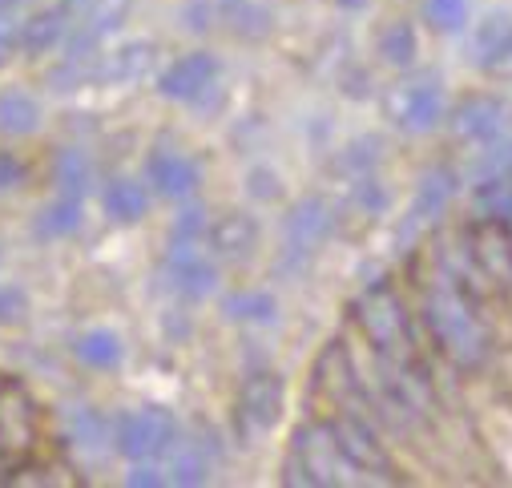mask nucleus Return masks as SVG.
<instances>
[{
	"label": "nucleus",
	"mask_w": 512,
	"mask_h": 488,
	"mask_svg": "<svg viewBox=\"0 0 512 488\" xmlns=\"http://www.w3.org/2000/svg\"><path fill=\"white\" fill-rule=\"evenodd\" d=\"M355 468L343 460L331 420H311L299 424L291 436V452L283 464V484L291 488H339V484H355L359 476H351Z\"/></svg>",
	"instance_id": "nucleus-3"
},
{
	"label": "nucleus",
	"mask_w": 512,
	"mask_h": 488,
	"mask_svg": "<svg viewBox=\"0 0 512 488\" xmlns=\"http://www.w3.org/2000/svg\"><path fill=\"white\" fill-rule=\"evenodd\" d=\"M178 440V416L162 404H146L117 416L113 424V448L125 460H162L170 452V444Z\"/></svg>",
	"instance_id": "nucleus-6"
},
{
	"label": "nucleus",
	"mask_w": 512,
	"mask_h": 488,
	"mask_svg": "<svg viewBox=\"0 0 512 488\" xmlns=\"http://www.w3.org/2000/svg\"><path fill=\"white\" fill-rule=\"evenodd\" d=\"M61 436H65V448H73L85 460H105L109 452H117L113 448V424L93 404H73L61 416Z\"/></svg>",
	"instance_id": "nucleus-17"
},
{
	"label": "nucleus",
	"mask_w": 512,
	"mask_h": 488,
	"mask_svg": "<svg viewBox=\"0 0 512 488\" xmlns=\"http://www.w3.org/2000/svg\"><path fill=\"white\" fill-rule=\"evenodd\" d=\"M166 283L182 295V299H206L218 287V267L210 259L206 242H182L170 238V251H166Z\"/></svg>",
	"instance_id": "nucleus-9"
},
{
	"label": "nucleus",
	"mask_w": 512,
	"mask_h": 488,
	"mask_svg": "<svg viewBox=\"0 0 512 488\" xmlns=\"http://www.w3.org/2000/svg\"><path fill=\"white\" fill-rule=\"evenodd\" d=\"M355 323H359V331L367 335V343L379 359L404 363V368H420L412 327H408V307L388 283H371L355 299Z\"/></svg>",
	"instance_id": "nucleus-2"
},
{
	"label": "nucleus",
	"mask_w": 512,
	"mask_h": 488,
	"mask_svg": "<svg viewBox=\"0 0 512 488\" xmlns=\"http://www.w3.org/2000/svg\"><path fill=\"white\" fill-rule=\"evenodd\" d=\"M448 130L456 142H468V146H484V142H496L504 138V126H508V105L496 97V93H468L448 117Z\"/></svg>",
	"instance_id": "nucleus-13"
},
{
	"label": "nucleus",
	"mask_w": 512,
	"mask_h": 488,
	"mask_svg": "<svg viewBox=\"0 0 512 488\" xmlns=\"http://www.w3.org/2000/svg\"><path fill=\"white\" fill-rule=\"evenodd\" d=\"M424 319L452 368L472 372L488 359L492 351L488 323L476 307V295L464 287V279L448 263H436V271L424 279Z\"/></svg>",
	"instance_id": "nucleus-1"
},
{
	"label": "nucleus",
	"mask_w": 512,
	"mask_h": 488,
	"mask_svg": "<svg viewBox=\"0 0 512 488\" xmlns=\"http://www.w3.org/2000/svg\"><path fill=\"white\" fill-rule=\"evenodd\" d=\"M250 194L254 198H279L283 194L279 174L275 170H250Z\"/></svg>",
	"instance_id": "nucleus-43"
},
{
	"label": "nucleus",
	"mask_w": 512,
	"mask_h": 488,
	"mask_svg": "<svg viewBox=\"0 0 512 488\" xmlns=\"http://www.w3.org/2000/svg\"><path fill=\"white\" fill-rule=\"evenodd\" d=\"M158 61V45L154 41H130L105 57H97V81H113V85H130L142 81Z\"/></svg>",
	"instance_id": "nucleus-20"
},
{
	"label": "nucleus",
	"mask_w": 512,
	"mask_h": 488,
	"mask_svg": "<svg viewBox=\"0 0 512 488\" xmlns=\"http://www.w3.org/2000/svg\"><path fill=\"white\" fill-rule=\"evenodd\" d=\"M508 37H512V13H508V9H496V13H488L484 21H476V29H472V37H468V57L484 69V61H488Z\"/></svg>",
	"instance_id": "nucleus-31"
},
{
	"label": "nucleus",
	"mask_w": 512,
	"mask_h": 488,
	"mask_svg": "<svg viewBox=\"0 0 512 488\" xmlns=\"http://www.w3.org/2000/svg\"><path fill=\"white\" fill-rule=\"evenodd\" d=\"M21 182H25V166H21V158L9 154V150H0V190H17Z\"/></svg>",
	"instance_id": "nucleus-41"
},
{
	"label": "nucleus",
	"mask_w": 512,
	"mask_h": 488,
	"mask_svg": "<svg viewBox=\"0 0 512 488\" xmlns=\"http://www.w3.org/2000/svg\"><path fill=\"white\" fill-rule=\"evenodd\" d=\"M468 0H424V21L432 33H444V37H456L468 29Z\"/></svg>",
	"instance_id": "nucleus-35"
},
{
	"label": "nucleus",
	"mask_w": 512,
	"mask_h": 488,
	"mask_svg": "<svg viewBox=\"0 0 512 488\" xmlns=\"http://www.w3.org/2000/svg\"><path fill=\"white\" fill-rule=\"evenodd\" d=\"M464 178H472V182H488V178H512V138L484 142V150L472 158V166L464 170Z\"/></svg>",
	"instance_id": "nucleus-34"
},
{
	"label": "nucleus",
	"mask_w": 512,
	"mask_h": 488,
	"mask_svg": "<svg viewBox=\"0 0 512 488\" xmlns=\"http://www.w3.org/2000/svg\"><path fill=\"white\" fill-rule=\"evenodd\" d=\"M351 206H359L363 214H383L392 206V190L379 174H367V178H355L351 182Z\"/></svg>",
	"instance_id": "nucleus-36"
},
{
	"label": "nucleus",
	"mask_w": 512,
	"mask_h": 488,
	"mask_svg": "<svg viewBox=\"0 0 512 488\" xmlns=\"http://www.w3.org/2000/svg\"><path fill=\"white\" fill-rule=\"evenodd\" d=\"M222 315L242 327H271L279 323V299L271 291H234L222 299Z\"/></svg>",
	"instance_id": "nucleus-25"
},
{
	"label": "nucleus",
	"mask_w": 512,
	"mask_h": 488,
	"mask_svg": "<svg viewBox=\"0 0 512 488\" xmlns=\"http://www.w3.org/2000/svg\"><path fill=\"white\" fill-rule=\"evenodd\" d=\"M93 158L85 154V150H77V146H65V150H57V158H53V182H57V194H69V198H81L85 202V194L93 190Z\"/></svg>",
	"instance_id": "nucleus-27"
},
{
	"label": "nucleus",
	"mask_w": 512,
	"mask_h": 488,
	"mask_svg": "<svg viewBox=\"0 0 512 488\" xmlns=\"http://www.w3.org/2000/svg\"><path fill=\"white\" fill-rule=\"evenodd\" d=\"M73 355L85 363V368H93V372H113L117 363L125 359V343H121L117 331L93 327V331H81V335H77Z\"/></svg>",
	"instance_id": "nucleus-26"
},
{
	"label": "nucleus",
	"mask_w": 512,
	"mask_h": 488,
	"mask_svg": "<svg viewBox=\"0 0 512 488\" xmlns=\"http://www.w3.org/2000/svg\"><path fill=\"white\" fill-rule=\"evenodd\" d=\"M339 222V206L327 194H307L287 210L283 222V247H287V263H307L323 242L331 238Z\"/></svg>",
	"instance_id": "nucleus-7"
},
{
	"label": "nucleus",
	"mask_w": 512,
	"mask_h": 488,
	"mask_svg": "<svg viewBox=\"0 0 512 488\" xmlns=\"http://www.w3.org/2000/svg\"><path fill=\"white\" fill-rule=\"evenodd\" d=\"M468 242H472L468 255H472L476 271L488 283H496L500 291L512 287V238H508V222H484V218H476L468 226Z\"/></svg>",
	"instance_id": "nucleus-14"
},
{
	"label": "nucleus",
	"mask_w": 512,
	"mask_h": 488,
	"mask_svg": "<svg viewBox=\"0 0 512 488\" xmlns=\"http://www.w3.org/2000/svg\"><path fill=\"white\" fill-rule=\"evenodd\" d=\"M206 247L218 259H246V255H254V247H259V222L242 210H230L206 226Z\"/></svg>",
	"instance_id": "nucleus-19"
},
{
	"label": "nucleus",
	"mask_w": 512,
	"mask_h": 488,
	"mask_svg": "<svg viewBox=\"0 0 512 488\" xmlns=\"http://www.w3.org/2000/svg\"><path fill=\"white\" fill-rule=\"evenodd\" d=\"M81 218H85V202L81 198H69V194H57L53 202L41 206V214L33 218V234L37 238H69L81 230Z\"/></svg>",
	"instance_id": "nucleus-28"
},
{
	"label": "nucleus",
	"mask_w": 512,
	"mask_h": 488,
	"mask_svg": "<svg viewBox=\"0 0 512 488\" xmlns=\"http://www.w3.org/2000/svg\"><path fill=\"white\" fill-rule=\"evenodd\" d=\"M37 440V408L17 380H0V452L25 456Z\"/></svg>",
	"instance_id": "nucleus-16"
},
{
	"label": "nucleus",
	"mask_w": 512,
	"mask_h": 488,
	"mask_svg": "<svg viewBox=\"0 0 512 488\" xmlns=\"http://www.w3.org/2000/svg\"><path fill=\"white\" fill-rule=\"evenodd\" d=\"M218 77H222V61L206 49L198 53H186L178 57L162 77H158V93L166 101H182V105H202L214 89H218Z\"/></svg>",
	"instance_id": "nucleus-10"
},
{
	"label": "nucleus",
	"mask_w": 512,
	"mask_h": 488,
	"mask_svg": "<svg viewBox=\"0 0 512 488\" xmlns=\"http://www.w3.org/2000/svg\"><path fill=\"white\" fill-rule=\"evenodd\" d=\"M379 162H383V142L379 138H355V142H347L339 154H335V174L339 178H347V182H355V178H367V174H375L379 170Z\"/></svg>",
	"instance_id": "nucleus-30"
},
{
	"label": "nucleus",
	"mask_w": 512,
	"mask_h": 488,
	"mask_svg": "<svg viewBox=\"0 0 512 488\" xmlns=\"http://www.w3.org/2000/svg\"><path fill=\"white\" fill-rule=\"evenodd\" d=\"M125 484L130 488H158V484H166V472L154 468V460H138V468L125 476Z\"/></svg>",
	"instance_id": "nucleus-40"
},
{
	"label": "nucleus",
	"mask_w": 512,
	"mask_h": 488,
	"mask_svg": "<svg viewBox=\"0 0 512 488\" xmlns=\"http://www.w3.org/2000/svg\"><path fill=\"white\" fill-rule=\"evenodd\" d=\"M214 460H218L214 436H190V440H182V432H178V440L166 452V468H162L166 472V484H178V488L206 484Z\"/></svg>",
	"instance_id": "nucleus-18"
},
{
	"label": "nucleus",
	"mask_w": 512,
	"mask_h": 488,
	"mask_svg": "<svg viewBox=\"0 0 512 488\" xmlns=\"http://www.w3.org/2000/svg\"><path fill=\"white\" fill-rule=\"evenodd\" d=\"M69 29H73V25H69V9H65V5L41 9V13H33V17L21 25V49H25L29 57H41V53L65 45Z\"/></svg>",
	"instance_id": "nucleus-22"
},
{
	"label": "nucleus",
	"mask_w": 512,
	"mask_h": 488,
	"mask_svg": "<svg viewBox=\"0 0 512 488\" xmlns=\"http://www.w3.org/2000/svg\"><path fill=\"white\" fill-rule=\"evenodd\" d=\"M283 404H287V384L279 372H254L246 376L242 392H238V428L259 436L271 432L283 420Z\"/></svg>",
	"instance_id": "nucleus-12"
},
{
	"label": "nucleus",
	"mask_w": 512,
	"mask_h": 488,
	"mask_svg": "<svg viewBox=\"0 0 512 488\" xmlns=\"http://www.w3.org/2000/svg\"><path fill=\"white\" fill-rule=\"evenodd\" d=\"M17 5H25V0H0V9H17Z\"/></svg>",
	"instance_id": "nucleus-46"
},
{
	"label": "nucleus",
	"mask_w": 512,
	"mask_h": 488,
	"mask_svg": "<svg viewBox=\"0 0 512 488\" xmlns=\"http://www.w3.org/2000/svg\"><path fill=\"white\" fill-rule=\"evenodd\" d=\"M214 13L246 41H263L275 25L271 9L263 5V0H214Z\"/></svg>",
	"instance_id": "nucleus-24"
},
{
	"label": "nucleus",
	"mask_w": 512,
	"mask_h": 488,
	"mask_svg": "<svg viewBox=\"0 0 512 488\" xmlns=\"http://www.w3.org/2000/svg\"><path fill=\"white\" fill-rule=\"evenodd\" d=\"M508 238H512V222H508Z\"/></svg>",
	"instance_id": "nucleus-47"
},
{
	"label": "nucleus",
	"mask_w": 512,
	"mask_h": 488,
	"mask_svg": "<svg viewBox=\"0 0 512 488\" xmlns=\"http://www.w3.org/2000/svg\"><path fill=\"white\" fill-rule=\"evenodd\" d=\"M61 5H65L69 13H81V9H89V0H61Z\"/></svg>",
	"instance_id": "nucleus-45"
},
{
	"label": "nucleus",
	"mask_w": 512,
	"mask_h": 488,
	"mask_svg": "<svg viewBox=\"0 0 512 488\" xmlns=\"http://www.w3.org/2000/svg\"><path fill=\"white\" fill-rule=\"evenodd\" d=\"M460 190V174L452 166H432L424 170V178L416 182V194H412V206L404 214V226H400V242H412L416 234L432 230L440 222V214L452 206Z\"/></svg>",
	"instance_id": "nucleus-8"
},
{
	"label": "nucleus",
	"mask_w": 512,
	"mask_h": 488,
	"mask_svg": "<svg viewBox=\"0 0 512 488\" xmlns=\"http://www.w3.org/2000/svg\"><path fill=\"white\" fill-rule=\"evenodd\" d=\"M206 226H210V214H206L202 206H186V210L174 218L170 238H182V242H206Z\"/></svg>",
	"instance_id": "nucleus-37"
},
{
	"label": "nucleus",
	"mask_w": 512,
	"mask_h": 488,
	"mask_svg": "<svg viewBox=\"0 0 512 488\" xmlns=\"http://www.w3.org/2000/svg\"><path fill=\"white\" fill-rule=\"evenodd\" d=\"M315 384H319V392H323L339 412L371 416V412H367L371 396H367V388H363V380H359V372H355V363H351V355H347L343 343H331V347L319 355Z\"/></svg>",
	"instance_id": "nucleus-11"
},
{
	"label": "nucleus",
	"mask_w": 512,
	"mask_h": 488,
	"mask_svg": "<svg viewBox=\"0 0 512 488\" xmlns=\"http://www.w3.org/2000/svg\"><path fill=\"white\" fill-rule=\"evenodd\" d=\"M101 206H105L109 222H117V226H134V222H142V218L150 214V186L138 182V178L117 174V178L105 182V190H101Z\"/></svg>",
	"instance_id": "nucleus-21"
},
{
	"label": "nucleus",
	"mask_w": 512,
	"mask_h": 488,
	"mask_svg": "<svg viewBox=\"0 0 512 488\" xmlns=\"http://www.w3.org/2000/svg\"><path fill=\"white\" fill-rule=\"evenodd\" d=\"M472 206L484 222H512V178L472 182Z\"/></svg>",
	"instance_id": "nucleus-32"
},
{
	"label": "nucleus",
	"mask_w": 512,
	"mask_h": 488,
	"mask_svg": "<svg viewBox=\"0 0 512 488\" xmlns=\"http://www.w3.org/2000/svg\"><path fill=\"white\" fill-rule=\"evenodd\" d=\"M383 117L404 134H432L448 117L440 73H408L383 93Z\"/></svg>",
	"instance_id": "nucleus-4"
},
{
	"label": "nucleus",
	"mask_w": 512,
	"mask_h": 488,
	"mask_svg": "<svg viewBox=\"0 0 512 488\" xmlns=\"http://www.w3.org/2000/svg\"><path fill=\"white\" fill-rule=\"evenodd\" d=\"M41 130V101L29 89H5L0 93V134L5 138H29Z\"/></svg>",
	"instance_id": "nucleus-23"
},
{
	"label": "nucleus",
	"mask_w": 512,
	"mask_h": 488,
	"mask_svg": "<svg viewBox=\"0 0 512 488\" xmlns=\"http://www.w3.org/2000/svg\"><path fill=\"white\" fill-rule=\"evenodd\" d=\"M375 49H379V61H383V65L412 69V65H416V53H420V37H416L412 21L400 17V21H392V25H383Z\"/></svg>",
	"instance_id": "nucleus-29"
},
{
	"label": "nucleus",
	"mask_w": 512,
	"mask_h": 488,
	"mask_svg": "<svg viewBox=\"0 0 512 488\" xmlns=\"http://www.w3.org/2000/svg\"><path fill=\"white\" fill-rule=\"evenodd\" d=\"M331 432H335V444L343 452V460L359 472L363 484L379 480V484H400L396 476V464L388 456V448H383L371 416H359V412H339L331 420Z\"/></svg>",
	"instance_id": "nucleus-5"
},
{
	"label": "nucleus",
	"mask_w": 512,
	"mask_h": 488,
	"mask_svg": "<svg viewBox=\"0 0 512 488\" xmlns=\"http://www.w3.org/2000/svg\"><path fill=\"white\" fill-rule=\"evenodd\" d=\"M21 25L25 17H17V9H0V65L21 49Z\"/></svg>",
	"instance_id": "nucleus-39"
},
{
	"label": "nucleus",
	"mask_w": 512,
	"mask_h": 488,
	"mask_svg": "<svg viewBox=\"0 0 512 488\" xmlns=\"http://www.w3.org/2000/svg\"><path fill=\"white\" fill-rule=\"evenodd\" d=\"M146 186L162 198H190L202 186V166L178 146H154L146 158Z\"/></svg>",
	"instance_id": "nucleus-15"
},
{
	"label": "nucleus",
	"mask_w": 512,
	"mask_h": 488,
	"mask_svg": "<svg viewBox=\"0 0 512 488\" xmlns=\"http://www.w3.org/2000/svg\"><path fill=\"white\" fill-rule=\"evenodd\" d=\"M130 9H134V0H89L85 21H81V33L101 45L109 33H117V29L125 25Z\"/></svg>",
	"instance_id": "nucleus-33"
},
{
	"label": "nucleus",
	"mask_w": 512,
	"mask_h": 488,
	"mask_svg": "<svg viewBox=\"0 0 512 488\" xmlns=\"http://www.w3.org/2000/svg\"><path fill=\"white\" fill-rule=\"evenodd\" d=\"M29 315V295L21 287H0V327H17Z\"/></svg>",
	"instance_id": "nucleus-38"
},
{
	"label": "nucleus",
	"mask_w": 512,
	"mask_h": 488,
	"mask_svg": "<svg viewBox=\"0 0 512 488\" xmlns=\"http://www.w3.org/2000/svg\"><path fill=\"white\" fill-rule=\"evenodd\" d=\"M335 5H339L343 13H359V9H367V0H335Z\"/></svg>",
	"instance_id": "nucleus-44"
},
{
	"label": "nucleus",
	"mask_w": 512,
	"mask_h": 488,
	"mask_svg": "<svg viewBox=\"0 0 512 488\" xmlns=\"http://www.w3.org/2000/svg\"><path fill=\"white\" fill-rule=\"evenodd\" d=\"M484 73L488 77H500V81H512V37L484 61Z\"/></svg>",
	"instance_id": "nucleus-42"
}]
</instances>
